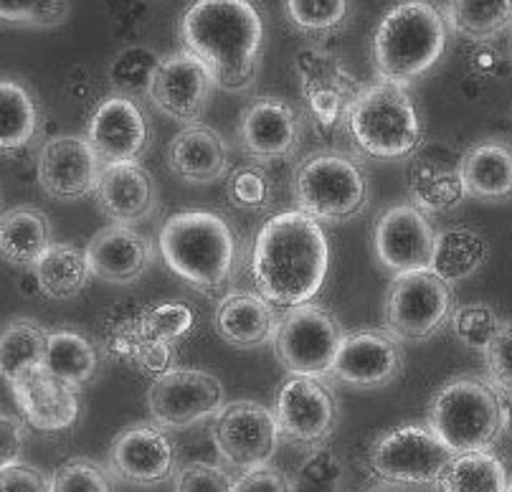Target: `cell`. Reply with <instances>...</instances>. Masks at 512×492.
Returning <instances> with one entry per match:
<instances>
[{
  "label": "cell",
  "mask_w": 512,
  "mask_h": 492,
  "mask_svg": "<svg viewBox=\"0 0 512 492\" xmlns=\"http://www.w3.org/2000/svg\"><path fill=\"white\" fill-rule=\"evenodd\" d=\"M330 267L325 231L302 211H282L259 229L251 252L256 295L274 310H292L312 302Z\"/></svg>",
  "instance_id": "1"
},
{
  "label": "cell",
  "mask_w": 512,
  "mask_h": 492,
  "mask_svg": "<svg viewBox=\"0 0 512 492\" xmlns=\"http://www.w3.org/2000/svg\"><path fill=\"white\" fill-rule=\"evenodd\" d=\"M180 39L218 87L244 92L256 77L264 23L246 0H201L180 21Z\"/></svg>",
  "instance_id": "2"
},
{
  "label": "cell",
  "mask_w": 512,
  "mask_h": 492,
  "mask_svg": "<svg viewBox=\"0 0 512 492\" xmlns=\"http://www.w3.org/2000/svg\"><path fill=\"white\" fill-rule=\"evenodd\" d=\"M165 264L203 292H226L236 274L239 241L224 216L213 211H180L160 229Z\"/></svg>",
  "instance_id": "3"
},
{
  "label": "cell",
  "mask_w": 512,
  "mask_h": 492,
  "mask_svg": "<svg viewBox=\"0 0 512 492\" xmlns=\"http://www.w3.org/2000/svg\"><path fill=\"white\" fill-rule=\"evenodd\" d=\"M447 31L442 11L424 0H409L391 8L373 36L378 82L406 87L424 77L444 56Z\"/></svg>",
  "instance_id": "4"
},
{
  "label": "cell",
  "mask_w": 512,
  "mask_h": 492,
  "mask_svg": "<svg viewBox=\"0 0 512 492\" xmlns=\"http://www.w3.org/2000/svg\"><path fill=\"white\" fill-rule=\"evenodd\" d=\"M353 148L371 160H411L424 143V125L406 87L376 82L363 87L345 115Z\"/></svg>",
  "instance_id": "5"
},
{
  "label": "cell",
  "mask_w": 512,
  "mask_h": 492,
  "mask_svg": "<svg viewBox=\"0 0 512 492\" xmlns=\"http://www.w3.org/2000/svg\"><path fill=\"white\" fill-rule=\"evenodd\" d=\"M426 421L452 454L485 452L502 434V396L480 378H454L434 394Z\"/></svg>",
  "instance_id": "6"
},
{
  "label": "cell",
  "mask_w": 512,
  "mask_h": 492,
  "mask_svg": "<svg viewBox=\"0 0 512 492\" xmlns=\"http://www.w3.org/2000/svg\"><path fill=\"white\" fill-rule=\"evenodd\" d=\"M368 175L350 155L322 150L295 173L297 211L317 224H343L368 206Z\"/></svg>",
  "instance_id": "7"
},
{
  "label": "cell",
  "mask_w": 512,
  "mask_h": 492,
  "mask_svg": "<svg viewBox=\"0 0 512 492\" xmlns=\"http://www.w3.org/2000/svg\"><path fill=\"white\" fill-rule=\"evenodd\" d=\"M345 330L325 307L307 302V305L292 307L279 320L277 358L292 376L322 378L330 376L343 345Z\"/></svg>",
  "instance_id": "8"
},
{
  "label": "cell",
  "mask_w": 512,
  "mask_h": 492,
  "mask_svg": "<svg viewBox=\"0 0 512 492\" xmlns=\"http://www.w3.org/2000/svg\"><path fill=\"white\" fill-rule=\"evenodd\" d=\"M386 328L398 340H429L452 323V287L434 272L396 274L386 295Z\"/></svg>",
  "instance_id": "9"
},
{
  "label": "cell",
  "mask_w": 512,
  "mask_h": 492,
  "mask_svg": "<svg viewBox=\"0 0 512 492\" xmlns=\"http://www.w3.org/2000/svg\"><path fill=\"white\" fill-rule=\"evenodd\" d=\"M452 457L429 427L416 424L381 434L368 452L371 470L378 477L406 487L436 485Z\"/></svg>",
  "instance_id": "10"
},
{
  "label": "cell",
  "mask_w": 512,
  "mask_h": 492,
  "mask_svg": "<svg viewBox=\"0 0 512 492\" xmlns=\"http://www.w3.org/2000/svg\"><path fill=\"white\" fill-rule=\"evenodd\" d=\"M213 444L226 465L234 470H254L269 465L277 452L279 427L274 411L256 401H234L213 416Z\"/></svg>",
  "instance_id": "11"
},
{
  "label": "cell",
  "mask_w": 512,
  "mask_h": 492,
  "mask_svg": "<svg viewBox=\"0 0 512 492\" xmlns=\"http://www.w3.org/2000/svg\"><path fill=\"white\" fill-rule=\"evenodd\" d=\"M148 406L163 429H186L224 409V386L213 373L170 368L150 386Z\"/></svg>",
  "instance_id": "12"
},
{
  "label": "cell",
  "mask_w": 512,
  "mask_h": 492,
  "mask_svg": "<svg viewBox=\"0 0 512 492\" xmlns=\"http://www.w3.org/2000/svg\"><path fill=\"white\" fill-rule=\"evenodd\" d=\"M274 419L279 434L302 447H320L338 424V401L322 378L289 376L277 391Z\"/></svg>",
  "instance_id": "13"
},
{
  "label": "cell",
  "mask_w": 512,
  "mask_h": 492,
  "mask_svg": "<svg viewBox=\"0 0 512 492\" xmlns=\"http://www.w3.org/2000/svg\"><path fill=\"white\" fill-rule=\"evenodd\" d=\"M376 257L388 272L411 274L429 272L434 259L436 231L426 214L414 203L386 208L373 226Z\"/></svg>",
  "instance_id": "14"
},
{
  "label": "cell",
  "mask_w": 512,
  "mask_h": 492,
  "mask_svg": "<svg viewBox=\"0 0 512 492\" xmlns=\"http://www.w3.org/2000/svg\"><path fill=\"white\" fill-rule=\"evenodd\" d=\"M104 165L87 143V137H51L39 150V186L56 201H79L97 191Z\"/></svg>",
  "instance_id": "15"
},
{
  "label": "cell",
  "mask_w": 512,
  "mask_h": 492,
  "mask_svg": "<svg viewBox=\"0 0 512 492\" xmlns=\"http://www.w3.org/2000/svg\"><path fill=\"white\" fill-rule=\"evenodd\" d=\"M404 371L401 340L388 330L345 333L330 376L355 389H381Z\"/></svg>",
  "instance_id": "16"
},
{
  "label": "cell",
  "mask_w": 512,
  "mask_h": 492,
  "mask_svg": "<svg viewBox=\"0 0 512 492\" xmlns=\"http://www.w3.org/2000/svg\"><path fill=\"white\" fill-rule=\"evenodd\" d=\"M216 79L206 66L188 54L186 49L165 56L155 74L153 89H150V102L158 107L163 115L183 122V125H198L208 107Z\"/></svg>",
  "instance_id": "17"
},
{
  "label": "cell",
  "mask_w": 512,
  "mask_h": 492,
  "mask_svg": "<svg viewBox=\"0 0 512 492\" xmlns=\"http://www.w3.org/2000/svg\"><path fill=\"white\" fill-rule=\"evenodd\" d=\"M302 137V117L295 104L279 97H262L246 104L239 120V143L254 163L287 158Z\"/></svg>",
  "instance_id": "18"
},
{
  "label": "cell",
  "mask_w": 512,
  "mask_h": 492,
  "mask_svg": "<svg viewBox=\"0 0 512 492\" xmlns=\"http://www.w3.org/2000/svg\"><path fill=\"white\" fill-rule=\"evenodd\" d=\"M87 143L102 165L140 163L150 143L148 120L132 99L109 97L89 117Z\"/></svg>",
  "instance_id": "19"
},
{
  "label": "cell",
  "mask_w": 512,
  "mask_h": 492,
  "mask_svg": "<svg viewBox=\"0 0 512 492\" xmlns=\"http://www.w3.org/2000/svg\"><path fill=\"white\" fill-rule=\"evenodd\" d=\"M178 462L173 439L158 424H135L117 434L109 449V465L132 485H160L170 480Z\"/></svg>",
  "instance_id": "20"
},
{
  "label": "cell",
  "mask_w": 512,
  "mask_h": 492,
  "mask_svg": "<svg viewBox=\"0 0 512 492\" xmlns=\"http://www.w3.org/2000/svg\"><path fill=\"white\" fill-rule=\"evenodd\" d=\"M295 64L302 94L315 120L322 127H333L335 122L345 120L350 104L355 102L363 87L345 72L338 56L320 49H305L297 54Z\"/></svg>",
  "instance_id": "21"
},
{
  "label": "cell",
  "mask_w": 512,
  "mask_h": 492,
  "mask_svg": "<svg viewBox=\"0 0 512 492\" xmlns=\"http://www.w3.org/2000/svg\"><path fill=\"white\" fill-rule=\"evenodd\" d=\"M11 391L23 419L39 432H64L79 419L77 389L59 381L44 366L18 376Z\"/></svg>",
  "instance_id": "22"
},
{
  "label": "cell",
  "mask_w": 512,
  "mask_h": 492,
  "mask_svg": "<svg viewBox=\"0 0 512 492\" xmlns=\"http://www.w3.org/2000/svg\"><path fill=\"white\" fill-rule=\"evenodd\" d=\"M94 196L102 214L117 226L140 224L153 216L158 206L153 178L140 163L104 165Z\"/></svg>",
  "instance_id": "23"
},
{
  "label": "cell",
  "mask_w": 512,
  "mask_h": 492,
  "mask_svg": "<svg viewBox=\"0 0 512 492\" xmlns=\"http://www.w3.org/2000/svg\"><path fill=\"white\" fill-rule=\"evenodd\" d=\"M92 277L112 282V285H130L145 274L153 262V246L140 231L132 226L109 224L92 236L84 249Z\"/></svg>",
  "instance_id": "24"
},
{
  "label": "cell",
  "mask_w": 512,
  "mask_h": 492,
  "mask_svg": "<svg viewBox=\"0 0 512 492\" xmlns=\"http://www.w3.org/2000/svg\"><path fill=\"white\" fill-rule=\"evenodd\" d=\"M409 191L414 206L429 214H447L467 198L459 160L447 148H419L409 163Z\"/></svg>",
  "instance_id": "25"
},
{
  "label": "cell",
  "mask_w": 512,
  "mask_h": 492,
  "mask_svg": "<svg viewBox=\"0 0 512 492\" xmlns=\"http://www.w3.org/2000/svg\"><path fill=\"white\" fill-rule=\"evenodd\" d=\"M168 165L183 181L206 186L229 170V145L213 127L188 125L170 140Z\"/></svg>",
  "instance_id": "26"
},
{
  "label": "cell",
  "mask_w": 512,
  "mask_h": 492,
  "mask_svg": "<svg viewBox=\"0 0 512 492\" xmlns=\"http://www.w3.org/2000/svg\"><path fill=\"white\" fill-rule=\"evenodd\" d=\"M277 330L274 307L254 292H229L216 310V333L234 348H262Z\"/></svg>",
  "instance_id": "27"
},
{
  "label": "cell",
  "mask_w": 512,
  "mask_h": 492,
  "mask_svg": "<svg viewBox=\"0 0 512 492\" xmlns=\"http://www.w3.org/2000/svg\"><path fill=\"white\" fill-rule=\"evenodd\" d=\"M464 193L487 203L512 201V145L505 140H482L459 158Z\"/></svg>",
  "instance_id": "28"
},
{
  "label": "cell",
  "mask_w": 512,
  "mask_h": 492,
  "mask_svg": "<svg viewBox=\"0 0 512 492\" xmlns=\"http://www.w3.org/2000/svg\"><path fill=\"white\" fill-rule=\"evenodd\" d=\"M51 224L36 206H16L0 214V259L13 267H36L49 252Z\"/></svg>",
  "instance_id": "29"
},
{
  "label": "cell",
  "mask_w": 512,
  "mask_h": 492,
  "mask_svg": "<svg viewBox=\"0 0 512 492\" xmlns=\"http://www.w3.org/2000/svg\"><path fill=\"white\" fill-rule=\"evenodd\" d=\"M487 257H490V244L480 231L469 226H449L436 234L431 272L452 285L474 277L485 267Z\"/></svg>",
  "instance_id": "30"
},
{
  "label": "cell",
  "mask_w": 512,
  "mask_h": 492,
  "mask_svg": "<svg viewBox=\"0 0 512 492\" xmlns=\"http://www.w3.org/2000/svg\"><path fill=\"white\" fill-rule=\"evenodd\" d=\"M41 107L31 89L18 79L0 77V153H18L36 143Z\"/></svg>",
  "instance_id": "31"
},
{
  "label": "cell",
  "mask_w": 512,
  "mask_h": 492,
  "mask_svg": "<svg viewBox=\"0 0 512 492\" xmlns=\"http://www.w3.org/2000/svg\"><path fill=\"white\" fill-rule=\"evenodd\" d=\"M39 290L51 300H71L84 290L89 272L87 254L74 244H51L49 252L33 267Z\"/></svg>",
  "instance_id": "32"
},
{
  "label": "cell",
  "mask_w": 512,
  "mask_h": 492,
  "mask_svg": "<svg viewBox=\"0 0 512 492\" xmlns=\"http://www.w3.org/2000/svg\"><path fill=\"white\" fill-rule=\"evenodd\" d=\"M439 492H507L510 480L492 449L454 454L436 482Z\"/></svg>",
  "instance_id": "33"
},
{
  "label": "cell",
  "mask_w": 512,
  "mask_h": 492,
  "mask_svg": "<svg viewBox=\"0 0 512 492\" xmlns=\"http://www.w3.org/2000/svg\"><path fill=\"white\" fill-rule=\"evenodd\" d=\"M49 330L28 318L8 320L0 328V381L11 386L31 368L44 366Z\"/></svg>",
  "instance_id": "34"
},
{
  "label": "cell",
  "mask_w": 512,
  "mask_h": 492,
  "mask_svg": "<svg viewBox=\"0 0 512 492\" xmlns=\"http://www.w3.org/2000/svg\"><path fill=\"white\" fill-rule=\"evenodd\" d=\"M44 368L74 389L84 386L97 373V348L92 340L69 328L51 330L46 340Z\"/></svg>",
  "instance_id": "35"
},
{
  "label": "cell",
  "mask_w": 512,
  "mask_h": 492,
  "mask_svg": "<svg viewBox=\"0 0 512 492\" xmlns=\"http://www.w3.org/2000/svg\"><path fill=\"white\" fill-rule=\"evenodd\" d=\"M439 11L447 26L469 41H492L512 28V0H457Z\"/></svg>",
  "instance_id": "36"
},
{
  "label": "cell",
  "mask_w": 512,
  "mask_h": 492,
  "mask_svg": "<svg viewBox=\"0 0 512 492\" xmlns=\"http://www.w3.org/2000/svg\"><path fill=\"white\" fill-rule=\"evenodd\" d=\"M160 59L153 49L148 46H125L115 54V59L109 61V87L115 92V97L122 99H150V89H153L155 74H158Z\"/></svg>",
  "instance_id": "37"
},
{
  "label": "cell",
  "mask_w": 512,
  "mask_h": 492,
  "mask_svg": "<svg viewBox=\"0 0 512 492\" xmlns=\"http://www.w3.org/2000/svg\"><path fill=\"white\" fill-rule=\"evenodd\" d=\"M226 201L236 211L262 214L274 203V181L259 163L239 165L226 178Z\"/></svg>",
  "instance_id": "38"
},
{
  "label": "cell",
  "mask_w": 512,
  "mask_h": 492,
  "mask_svg": "<svg viewBox=\"0 0 512 492\" xmlns=\"http://www.w3.org/2000/svg\"><path fill=\"white\" fill-rule=\"evenodd\" d=\"M500 325L502 320L497 318V312L485 302H469V305L457 307L452 315V330L459 343L472 350H482V353L492 343Z\"/></svg>",
  "instance_id": "39"
},
{
  "label": "cell",
  "mask_w": 512,
  "mask_h": 492,
  "mask_svg": "<svg viewBox=\"0 0 512 492\" xmlns=\"http://www.w3.org/2000/svg\"><path fill=\"white\" fill-rule=\"evenodd\" d=\"M51 492H117L112 475L99 462L74 457L51 475Z\"/></svg>",
  "instance_id": "40"
},
{
  "label": "cell",
  "mask_w": 512,
  "mask_h": 492,
  "mask_svg": "<svg viewBox=\"0 0 512 492\" xmlns=\"http://www.w3.org/2000/svg\"><path fill=\"white\" fill-rule=\"evenodd\" d=\"M287 13L300 31L327 33L343 23L348 3L345 0H289Z\"/></svg>",
  "instance_id": "41"
},
{
  "label": "cell",
  "mask_w": 512,
  "mask_h": 492,
  "mask_svg": "<svg viewBox=\"0 0 512 492\" xmlns=\"http://www.w3.org/2000/svg\"><path fill=\"white\" fill-rule=\"evenodd\" d=\"M343 480V462L327 449H317L297 470L292 490L295 492H335Z\"/></svg>",
  "instance_id": "42"
},
{
  "label": "cell",
  "mask_w": 512,
  "mask_h": 492,
  "mask_svg": "<svg viewBox=\"0 0 512 492\" xmlns=\"http://www.w3.org/2000/svg\"><path fill=\"white\" fill-rule=\"evenodd\" d=\"M71 6L69 3H41V0H0V21L3 23H28V26H39V28H51L59 26L69 18Z\"/></svg>",
  "instance_id": "43"
},
{
  "label": "cell",
  "mask_w": 512,
  "mask_h": 492,
  "mask_svg": "<svg viewBox=\"0 0 512 492\" xmlns=\"http://www.w3.org/2000/svg\"><path fill=\"white\" fill-rule=\"evenodd\" d=\"M487 383L500 396L512 394V320L502 323L492 343L485 348Z\"/></svg>",
  "instance_id": "44"
},
{
  "label": "cell",
  "mask_w": 512,
  "mask_h": 492,
  "mask_svg": "<svg viewBox=\"0 0 512 492\" xmlns=\"http://www.w3.org/2000/svg\"><path fill=\"white\" fill-rule=\"evenodd\" d=\"M175 492H234V477L211 462H191L175 475Z\"/></svg>",
  "instance_id": "45"
},
{
  "label": "cell",
  "mask_w": 512,
  "mask_h": 492,
  "mask_svg": "<svg viewBox=\"0 0 512 492\" xmlns=\"http://www.w3.org/2000/svg\"><path fill=\"white\" fill-rule=\"evenodd\" d=\"M150 328L155 335L170 340L186 335L193 328V310L180 302H165V305L155 307L148 318Z\"/></svg>",
  "instance_id": "46"
},
{
  "label": "cell",
  "mask_w": 512,
  "mask_h": 492,
  "mask_svg": "<svg viewBox=\"0 0 512 492\" xmlns=\"http://www.w3.org/2000/svg\"><path fill=\"white\" fill-rule=\"evenodd\" d=\"M0 492H51V480L39 467L18 462L0 470Z\"/></svg>",
  "instance_id": "47"
},
{
  "label": "cell",
  "mask_w": 512,
  "mask_h": 492,
  "mask_svg": "<svg viewBox=\"0 0 512 492\" xmlns=\"http://www.w3.org/2000/svg\"><path fill=\"white\" fill-rule=\"evenodd\" d=\"M234 492H295L292 482L277 467H254V470L241 472L234 482Z\"/></svg>",
  "instance_id": "48"
},
{
  "label": "cell",
  "mask_w": 512,
  "mask_h": 492,
  "mask_svg": "<svg viewBox=\"0 0 512 492\" xmlns=\"http://www.w3.org/2000/svg\"><path fill=\"white\" fill-rule=\"evenodd\" d=\"M26 442V427L18 416L0 411V470L18 465Z\"/></svg>",
  "instance_id": "49"
},
{
  "label": "cell",
  "mask_w": 512,
  "mask_h": 492,
  "mask_svg": "<svg viewBox=\"0 0 512 492\" xmlns=\"http://www.w3.org/2000/svg\"><path fill=\"white\" fill-rule=\"evenodd\" d=\"M502 432L512 439V394L502 396Z\"/></svg>",
  "instance_id": "50"
},
{
  "label": "cell",
  "mask_w": 512,
  "mask_h": 492,
  "mask_svg": "<svg viewBox=\"0 0 512 492\" xmlns=\"http://www.w3.org/2000/svg\"><path fill=\"white\" fill-rule=\"evenodd\" d=\"M507 492H512V482H510V487H507Z\"/></svg>",
  "instance_id": "51"
},
{
  "label": "cell",
  "mask_w": 512,
  "mask_h": 492,
  "mask_svg": "<svg viewBox=\"0 0 512 492\" xmlns=\"http://www.w3.org/2000/svg\"><path fill=\"white\" fill-rule=\"evenodd\" d=\"M0 203H3V198H0Z\"/></svg>",
  "instance_id": "52"
}]
</instances>
